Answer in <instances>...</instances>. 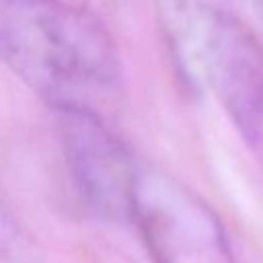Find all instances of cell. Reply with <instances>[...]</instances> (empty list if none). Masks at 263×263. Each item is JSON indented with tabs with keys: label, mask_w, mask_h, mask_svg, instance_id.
I'll return each instance as SVG.
<instances>
[{
	"label": "cell",
	"mask_w": 263,
	"mask_h": 263,
	"mask_svg": "<svg viewBox=\"0 0 263 263\" xmlns=\"http://www.w3.org/2000/svg\"><path fill=\"white\" fill-rule=\"evenodd\" d=\"M132 222L154 263H236L216 212L158 166L140 164Z\"/></svg>",
	"instance_id": "cell-3"
},
{
	"label": "cell",
	"mask_w": 263,
	"mask_h": 263,
	"mask_svg": "<svg viewBox=\"0 0 263 263\" xmlns=\"http://www.w3.org/2000/svg\"><path fill=\"white\" fill-rule=\"evenodd\" d=\"M253 6H255V10L259 12V16L263 21V0H253Z\"/></svg>",
	"instance_id": "cell-5"
},
{
	"label": "cell",
	"mask_w": 263,
	"mask_h": 263,
	"mask_svg": "<svg viewBox=\"0 0 263 263\" xmlns=\"http://www.w3.org/2000/svg\"><path fill=\"white\" fill-rule=\"evenodd\" d=\"M0 60L53 109L95 107L121 84L113 37L68 0H0Z\"/></svg>",
	"instance_id": "cell-1"
},
{
	"label": "cell",
	"mask_w": 263,
	"mask_h": 263,
	"mask_svg": "<svg viewBox=\"0 0 263 263\" xmlns=\"http://www.w3.org/2000/svg\"><path fill=\"white\" fill-rule=\"evenodd\" d=\"M175 70L187 90L210 88L242 140L263 154V45L228 2L193 35Z\"/></svg>",
	"instance_id": "cell-2"
},
{
	"label": "cell",
	"mask_w": 263,
	"mask_h": 263,
	"mask_svg": "<svg viewBox=\"0 0 263 263\" xmlns=\"http://www.w3.org/2000/svg\"><path fill=\"white\" fill-rule=\"evenodd\" d=\"M55 113L68 171L84 205L107 222L132 220L140 164L125 142L95 107L64 105Z\"/></svg>",
	"instance_id": "cell-4"
}]
</instances>
